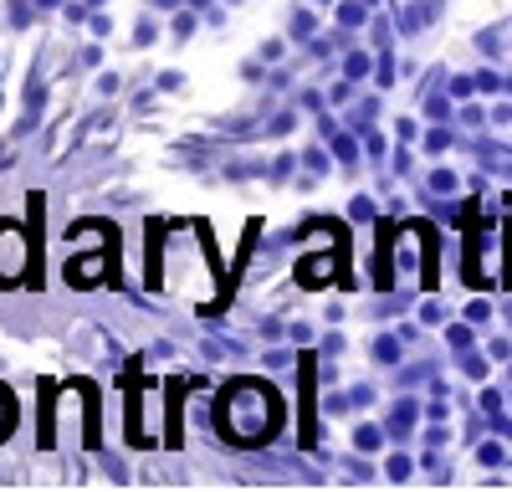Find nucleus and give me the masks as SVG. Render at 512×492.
Instances as JSON below:
<instances>
[{"label":"nucleus","instance_id":"4","mask_svg":"<svg viewBox=\"0 0 512 492\" xmlns=\"http://www.w3.org/2000/svg\"><path fill=\"white\" fill-rule=\"evenodd\" d=\"M374 354H379V359H395V354H400V344H395V339H379V344H374Z\"/></svg>","mask_w":512,"mask_h":492},{"label":"nucleus","instance_id":"5","mask_svg":"<svg viewBox=\"0 0 512 492\" xmlns=\"http://www.w3.org/2000/svg\"><path fill=\"white\" fill-rule=\"evenodd\" d=\"M374 441H379V431H369V426H364V431H359V451H374Z\"/></svg>","mask_w":512,"mask_h":492},{"label":"nucleus","instance_id":"3","mask_svg":"<svg viewBox=\"0 0 512 492\" xmlns=\"http://www.w3.org/2000/svg\"><path fill=\"white\" fill-rule=\"evenodd\" d=\"M410 421H415V410H410V405H400V410H395V421H390V426H395V431H410Z\"/></svg>","mask_w":512,"mask_h":492},{"label":"nucleus","instance_id":"6","mask_svg":"<svg viewBox=\"0 0 512 492\" xmlns=\"http://www.w3.org/2000/svg\"><path fill=\"white\" fill-rule=\"evenodd\" d=\"M11 426V405H6V395H0V431Z\"/></svg>","mask_w":512,"mask_h":492},{"label":"nucleus","instance_id":"1","mask_svg":"<svg viewBox=\"0 0 512 492\" xmlns=\"http://www.w3.org/2000/svg\"><path fill=\"white\" fill-rule=\"evenodd\" d=\"M277 426H282V400L267 385L241 380L221 395V431L231 441H267Z\"/></svg>","mask_w":512,"mask_h":492},{"label":"nucleus","instance_id":"2","mask_svg":"<svg viewBox=\"0 0 512 492\" xmlns=\"http://www.w3.org/2000/svg\"><path fill=\"white\" fill-rule=\"evenodd\" d=\"M26 246H21V231L16 226H0V287H16L21 272H26Z\"/></svg>","mask_w":512,"mask_h":492}]
</instances>
